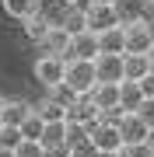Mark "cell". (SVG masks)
Instances as JSON below:
<instances>
[{
  "label": "cell",
  "mask_w": 154,
  "mask_h": 157,
  "mask_svg": "<svg viewBox=\"0 0 154 157\" xmlns=\"http://www.w3.org/2000/svg\"><path fill=\"white\" fill-rule=\"evenodd\" d=\"M123 45H126L123 25H112V28H105L98 35V52H123Z\"/></svg>",
  "instance_id": "obj_17"
},
{
  "label": "cell",
  "mask_w": 154,
  "mask_h": 157,
  "mask_svg": "<svg viewBox=\"0 0 154 157\" xmlns=\"http://www.w3.org/2000/svg\"><path fill=\"white\" fill-rule=\"evenodd\" d=\"M98 4H116V0H98Z\"/></svg>",
  "instance_id": "obj_34"
},
{
  "label": "cell",
  "mask_w": 154,
  "mask_h": 157,
  "mask_svg": "<svg viewBox=\"0 0 154 157\" xmlns=\"http://www.w3.org/2000/svg\"><path fill=\"white\" fill-rule=\"evenodd\" d=\"M116 126H119L123 143H147V140H151V133H154V129L144 122L137 112H123L119 119H116Z\"/></svg>",
  "instance_id": "obj_5"
},
{
  "label": "cell",
  "mask_w": 154,
  "mask_h": 157,
  "mask_svg": "<svg viewBox=\"0 0 154 157\" xmlns=\"http://www.w3.org/2000/svg\"><path fill=\"white\" fill-rule=\"evenodd\" d=\"M98 115H102V112H98V108L91 105V101H88V94H81V98L74 101V105L67 108V122H77V126H88V129H91V126L98 122Z\"/></svg>",
  "instance_id": "obj_10"
},
{
  "label": "cell",
  "mask_w": 154,
  "mask_h": 157,
  "mask_svg": "<svg viewBox=\"0 0 154 157\" xmlns=\"http://www.w3.org/2000/svg\"><path fill=\"white\" fill-rule=\"evenodd\" d=\"M60 4H63V7H84L88 0H60Z\"/></svg>",
  "instance_id": "obj_29"
},
{
  "label": "cell",
  "mask_w": 154,
  "mask_h": 157,
  "mask_svg": "<svg viewBox=\"0 0 154 157\" xmlns=\"http://www.w3.org/2000/svg\"><path fill=\"white\" fill-rule=\"evenodd\" d=\"M14 157H46V150H42L39 140H25L21 136V143L14 147Z\"/></svg>",
  "instance_id": "obj_25"
},
{
  "label": "cell",
  "mask_w": 154,
  "mask_h": 157,
  "mask_svg": "<svg viewBox=\"0 0 154 157\" xmlns=\"http://www.w3.org/2000/svg\"><path fill=\"white\" fill-rule=\"evenodd\" d=\"M140 101H144V94H140L137 80H119V112H137Z\"/></svg>",
  "instance_id": "obj_15"
},
{
  "label": "cell",
  "mask_w": 154,
  "mask_h": 157,
  "mask_svg": "<svg viewBox=\"0 0 154 157\" xmlns=\"http://www.w3.org/2000/svg\"><path fill=\"white\" fill-rule=\"evenodd\" d=\"M32 108H35V115H39L42 122H67V108H63V105H56L53 98L39 101V105H32Z\"/></svg>",
  "instance_id": "obj_20"
},
{
  "label": "cell",
  "mask_w": 154,
  "mask_h": 157,
  "mask_svg": "<svg viewBox=\"0 0 154 157\" xmlns=\"http://www.w3.org/2000/svg\"><path fill=\"white\" fill-rule=\"evenodd\" d=\"M0 133H4V122H0Z\"/></svg>",
  "instance_id": "obj_36"
},
{
  "label": "cell",
  "mask_w": 154,
  "mask_h": 157,
  "mask_svg": "<svg viewBox=\"0 0 154 157\" xmlns=\"http://www.w3.org/2000/svg\"><path fill=\"white\" fill-rule=\"evenodd\" d=\"M116 157H154V143H123L119 150H116Z\"/></svg>",
  "instance_id": "obj_24"
},
{
  "label": "cell",
  "mask_w": 154,
  "mask_h": 157,
  "mask_svg": "<svg viewBox=\"0 0 154 157\" xmlns=\"http://www.w3.org/2000/svg\"><path fill=\"white\" fill-rule=\"evenodd\" d=\"M137 84H140V94L144 98H154V73H144Z\"/></svg>",
  "instance_id": "obj_28"
},
{
  "label": "cell",
  "mask_w": 154,
  "mask_h": 157,
  "mask_svg": "<svg viewBox=\"0 0 154 157\" xmlns=\"http://www.w3.org/2000/svg\"><path fill=\"white\" fill-rule=\"evenodd\" d=\"M137 115H140L144 122H147V126L154 129V98H144V101H140V108H137Z\"/></svg>",
  "instance_id": "obj_26"
},
{
  "label": "cell",
  "mask_w": 154,
  "mask_h": 157,
  "mask_svg": "<svg viewBox=\"0 0 154 157\" xmlns=\"http://www.w3.org/2000/svg\"><path fill=\"white\" fill-rule=\"evenodd\" d=\"M4 101H7V98H4V94H0V108H4Z\"/></svg>",
  "instance_id": "obj_35"
},
{
  "label": "cell",
  "mask_w": 154,
  "mask_h": 157,
  "mask_svg": "<svg viewBox=\"0 0 154 157\" xmlns=\"http://www.w3.org/2000/svg\"><path fill=\"white\" fill-rule=\"evenodd\" d=\"M151 143H154V133H151Z\"/></svg>",
  "instance_id": "obj_37"
},
{
  "label": "cell",
  "mask_w": 154,
  "mask_h": 157,
  "mask_svg": "<svg viewBox=\"0 0 154 157\" xmlns=\"http://www.w3.org/2000/svg\"><path fill=\"white\" fill-rule=\"evenodd\" d=\"M67 150L74 154H91V140H88V126H77V122H67Z\"/></svg>",
  "instance_id": "obj_16"
},
{
  "label": "cell",
  "mask_w": 154,
  "mask_h": 157,
  "mask_svg": "<svg viewBox=\"0 0 154 157\" xmlns=\"http://www.w3.org/2000/svg\"><path fill=\"white\" fill-rule=\"evenodd\" d=\"M42 126H46V122H42V119L35 115V108H32V112L25 115V122L18 126V133H21L25 140H39V136H42Z\"/></svg>",
  "instance_id": "obj_23"
},
{
  "label": "cell",
  "mask_w": 154,
  "mask_h": 157,
  "mask_svg": "<svg viewBox=\"0 0 154 157\" xmlns=\"http://www.w3.org/2000/svg\"><path fill=\"white\" fill-rule=\"evenodd\" d=\"M84 25H88V32L102 35L105 28L119 25V17H116V7H112V4H98V0H88V4H84Z\"/></svg>",
  "instance_id": "obj_3"
},
{
  "label": "cell",
  "mask_w": 154,
  "mask_h": 157,
  "mask_svg": "<svg viewBox=\"0 0 154 157\" xmlns=\"http://www.w3.org/2000/svg\"><path fill=\"white\" fill-rule=\"evenodd\" d=\"M21 25H25V35H28L32 42H42V39H46V32H49V25H53V17L42 11V4H39V11L28 14V17H21Z\"/></svg>",
  "instance_id": "obj_14"
},
{
  "label": "cell",
  "mask_w": 154,
  "mask_h": 157,
  "mask_svg": "<svg viewBox=\"0 0 154 157\" xmlns=\"http://www.w3.org/2000/svg\"><path fill=\"white\" fill-rule=\"evenodd\" d=\"M56 25H63L70 35L84 32V28H88V25H84V7H63V14L56 17Z\"/></svg>",
  "instance_id": "obj_19"
},
{
  "label": "cell",
  "mask_w": 154,
  "mask_h": 157,
  "mask_svg": "<svg viewBox=\"0 0 154 157\" xmlns=\"http://www.w3.org/2000/svg\"><path fill=\"white\" fill-rule=\"evenodd\" d=\"M35 80H39L42 87H53L63 80V70H67V59L63 56H53V52H42L39 59H35Z\"/></svg>",
  "instance_id": "obj_4"
},
{
  "label": "cell",
  "mask_w": 154,
  "mask_h": 157,
  "mask_svg": "<svg viewBox=\"0 0 154 157\" xmlns=\"http://www.w3.org/2000/svg\"><path fill=\"white\" fill-rule=\"evenodd\" d=\"M147 56H151V73H154V49H151V52H147Z\"/></svg>",
  "instance_id": "obj_33"
},
{
  "label": "cell",
  "mask_w": 154,
  "mask_h": 157,
  "mask_svg": "<svg viewBox=\"0 0 154 157\" xmlns=\"http://www.w3.org/2000/svg\"><path fill=\"white\" fill-rule=\"evenodd\" d=\"M95 77L109 80V84H119L123 80V52H98L95 56Z\"/></svg>",
  "instance_id": "obj_6"
},
{
  "label": "cell",
  "mask_w": 154,
  "mask_h": 157,
  "mask_svg": "<svg viewBox=\"0 0 154 157\" xmlns=\"http://www.w3.org/2000/svg\"><path fill=\"white\" fill-rule=\"evenodd\" d=\"M39 45H42L46 52H53V56H63V59H67V49H70V32L63 28V25H56V21H53V25H49V32H46V39H42Z\"/></svg>",
  "instance_id": "obj_11"
},
{
  "label": "cell",
  "mask_w": 154,
  "mask_h": 157,
  "mask_svg": "<svg viewBox=\"0 0 154 157\" xmlns=\"http://www.w3.org/2000/svg\"><path fill=\"white\" fill-rule=\"evenodd\" d=\"M147 32H151V42H154V17H147Z\"/></svg>",
  "instance_id": "obj_32"
},
{
  "label": "cell",
  "mask_w": 154,
  "mask_h": 157,
  "mask_svg": "<svg viewBox=\"0 0 154 157\" xmlns=\"http://www.w3.org/2000/svg\"><path fill=\"white\" fill-rule=\"evenodd\" d=\"M123 32H126L123 52H151L154 49L151 32H147V21H130V25H123Z\"/></svg>",
  "instance_id": "obj_8"
},
{
  "label": "cell",
  "mask_w": 154,
  "mask_h": 157,
  "mask_svg": "<svg viewBox=\"0 0 154 157\" xmlns=\"http://www.w3.org/2000/svg\"><path fill=\"white\" fill-rule=\"evenodd\" d=\"M98 56V35L95 32H77L70 35V49H67V59H95Z\"/></svg>",
  "instance_id": "obj_9"
},
{
  "label": "cell",
  "mask_w": 154,
  "mask_h": 157,
  "mask_svg": "<svg viewBox=\"0 0 154 157\" xmlns=\"http://www.w3.org/2000/svg\"><path fill=\"white\" fill-rule=\"evenodd\" d=\"M88 157H116V154H112V150H91Z\"/></svg>",
  "instance_id": "obj_30"
},
{
  "label": "cell",
  "mask_w": 154,
  "mask_h": 157,
  "mask_svg": "<svg viewBox=\"0 0 154 157\" xmlns=\"http://www.w3.org/2000/svg\"><path fill=\"white\" fill-rule=\"evenodd\" d=\"M21 143V133H18L14 126H4V133H0V147H18Z\"/></svg>",
  "instance_id": "obj_27"
},
{
  "label": "cell",
  "mask_w": 154,
  "mask_h": 157,
  "mask_svg": "<svg viewBox=\"0 0 154 157\" xmlns=\"http://www.w3.org/2000/svg\"><path fill=\"white\" fill-rule=\"evenodd\" d=\"M116 17L119 25H130V21H144V0H116Z\"/></svg>",
  "instance_id": "obj_18"
},
{
  "label": "cell",
  "mask_w": 154,
  "mask_h": 157,
  "mask_svg": "<svg viewBox=\"0 0 154 157\" xmlns=\"http://www.w3.org/2000/svg\"><path fill=\"white\" fill-rule=\"evenodd\" d=\"M46 91H49L46 98H53V101H56V105H63V108H70V105H74V101L81 98L77 91H74V87H67L63 80H60V84H53V87H46Z\"/></svg>",
  "instance_id": "obj_22"
},
{
  "label": "cell",
  "mask_w": 154,
  "mask_h": 157,
  "mask_svg": "<svg viewBox=\"0 0 154 157\" xmlns=\"http://www.w3.org/2000/svg\"><path fill=\"white\" fill-rule=\"evenodd\" d=\"M88 101H91L98 112H116V108H119V84L98 80V84L88 91Z\"/></svg>",
  "instance_id": "obj_7"
},
{
  "label": "cell",
  "mask_w": 154,
  "mask_h": 157,
  "mask_svg": "<svg viewBox=\"0 0 154 157\" xmlns=\"http://www.w3.org/2000/svg\"><path fill=\"white\" fill-rule=\"evenodd\" d=\"M144 73H151L147 52H123V80H140Z\"/></svg>",
  "instance_id": "obj_12"
},
{
  "label": "cell",
  "mask_w": 154,
  "mask_h": 157,
  "mask_svg": "<svg viewBox=\"0 0 154 157\" xmlns=\"http://www.w3.org/2000/svg\"><path fill=\"white\" fill-rule=\"evenodd\" d=\"M0 157H14V147H0Z\"/></svg>",
  "instance_id": "obj_31"
},
{
  "label": "cell",
  "mask_w": 154,
  "mask_h": 157,
  "mask_svg": "<svg viewBox=\"0 0 154 157\" xmlns=\"http://www.w3.org/2000/svg\"><path fill=\"white\" fill-rule=\"evenodd\" d=\"M63 84L74 87L77 94H88L98 77H95V59H67V70H63Z\"/></svg>",
  "instance_id": "obj_1"
},
{
  "label": "cell",
  "mask_w": 154,
  "mask_h": 157,
  "mask_svg": "<svg viewBox=\"0 0 154 157\" xmlns=\"http://www.w3.org/2000/svg\"><path fill=\"white\" fill-rule=\"evenodd\" d=\"M88 140H91V150H119L123 147V136H119V126H116V119H105L98 115V122L88 129Z\"/></svg>",
  "instance_id": "obj_2"
},
{
  "label": "cell",
  "mask_w": 154,
  "mask_h": 157,
  "mask_svg": "<svg viewBox=\"0 0 154 157\" xmlns=\"http://www.w3.org/2000/svg\"><path fill=\"white\" fill-rule=\"evenodd\" d=\"M28 112H32V105H28L25 98H7V101H4V108H0V122L18 129V126L25 122V115H28Z\"/></svg>",
  "instance_id": "obj_13"
},
{
  "label": "cell",
  "mask_w": 154,
  "mask_h": 157,
  "mask_svg": "<svg viewBox=\"0 0 154 157\" xmlns=\"http://www.w3.org/2000/svg\"><path fill=\"white\" fill-rule=\"evenodd\" d=\"M0 4H4V11L11 14V17H18V21H21V17H28V14L39 11L42 0H0Z\"/></svg>",
  "instance_id": "obj_21"
}]
</instances>
